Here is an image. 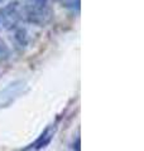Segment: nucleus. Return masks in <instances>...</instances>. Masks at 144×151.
<instances>
[{
	"instance_id": "7ed1b4c3",
	"label": "nucleus",
	"mask_w": 144,
	"mask_h": 151,
	"mask_svg": "<svg viewBox=\"0 0 144 151\" xmlns=\"http://www.w3.org/2000/svg\"><path fill=\"white\" fill-rule=\"evenodd\" d=\"M53 132H55V130L52 129V127H48V129L41 135V137L37 140L36 147H37V149H42V147H44L47 144H49L52 136H53Z\"/></svg>"
},
{
	"instance_id": "f03ea898",
	"label": "nucleus",
	"mask_w": 144,
	"mask_h": 151,
	"mask_svg": "<svg viewBox=\"0 0 144 151\" xmlns=\"http://www.w3.org/2000/svg\"><path fill=\"white\" fill-rule=\"evenodd\" d=\"M24 87H25V83L23 81H17L12 84H9L5 89H3V91L0 92V105L1 106L8 105V103L14 101L19 94L22 93Z\"/></svg>"
},
{
	"instance_id": "f257e3e1",
	"label": "nucleus",
	"mask_w": 144,
	"mask_h": 151,
	"mask_svg": "<svg viewBox=\"0 0 144 151\" xmlns=\"http://www.w3.org/2000/svg\"><path fill=\"white\" fill-rule=\"evenodd\" d=\"M19 19V3L13 1L5 5L3 9H0V22L7 28L15 25V23Z\"/></svg>"
},
{
	"instance_id": "20e7f679",
	"label": "nucleus",
	"mask_w": 144,
	"mask_h": 151,
	"mask_svg": "<svg viewBox=\"0 0 144 151\" xmlns=\"http://www.w3.org/2000/svg\"><path fill=\"white\" fill-rule=\"evenodd\" d=\"M29 9H43L47 6L48 0H25Z\"/></svg>"
},
{
	"instance_id": "39448f33",
	"label": "nucleus",
	"mask_w": 144,
	"mask_h": 151,
	"mask_svg": "<svg viewBox=\"0 0 144 151\" xmlns=\"http://www.w3.org/2000/svg\"><path fill=\"white\" fill-rule=\"evenodd\" d=\"M7 54H8V48L3 42H0V58H3V57L7 55Z\"/></svg>"
},
{
	"instance_id": "423d86ee",
	"label": "nucleus",
	"mask_w": 144,
	"mask_h": 151,
	"mask_svg": "<svg viewBox=\"0 0 144 151\" xmlns=\"http://www.w3.org/2000/svg\"><path fill=\"white\" fill-rule=\"evenodd\" d=\"M3 1H4V0H0V4H1V3H3Z\"/></svg>"
}]
</instances>
